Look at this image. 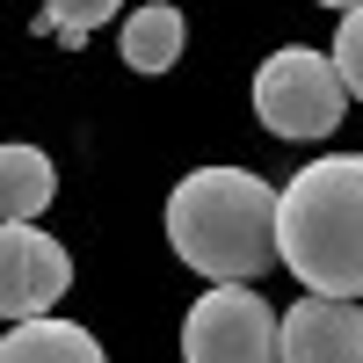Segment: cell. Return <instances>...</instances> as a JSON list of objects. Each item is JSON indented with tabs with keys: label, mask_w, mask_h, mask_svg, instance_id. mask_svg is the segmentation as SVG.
Returning a JSON list of instances; mask_svg holds the SVG:
<instances>
[{
	"label": "cell",
	"mask_w": 363,
	"mask_h": 363,
	"mask_svg": "<svg viewBox=\"0 0 363 363\" xmlns=\"http://www.w3.org/2000/svg\"><path fill=\"white\" fill-rule=\"evenodd\" d=\"M277 255L306 291L363 298V153H320L284 182Z\"/></svg>",
	"instance_id": "obj_2"
},
{
	"label": "cell",
	"mask_w": 363,
	"mask_h": 363,
	"mask_svg": "<svg viewBox=\"0 0 363 363\" xmlns=\"http://www.w3.org/2000/svg\"><path fill=\"white\" fill-rule=\"evenodd\" d=\"M277 349H284V363H363V313H356V298L306 291L284 313Z\"/></svg>",
	"instance_id": "obj_6"
},
{
	"label": "cell",
	"mask_w": 363,
	"mask_h": 363,
	"mask_svg": "<svg viewBox=\"0 0 363 363\" xmlns=\"http://www.w3.org/2000/svg\"><path fill=\"white\" fill-rule=\"evenodd\" d=\"M73 284L66 247L44 225H0V320H44Z\"/></svg>",
	"instance_id": "obj_5"
},
{
	"label": "cell",
	"mask_w": 363,
	"mask_h": 363,
	"mask_svg": "<svg viewBox=\"0 0 363 363\" xmlns=\"http://www.w3.org/2000/svg\"><path fill=\"white\" fill-rule=\"evenodd\" d=\"M335 73L349 80V95H363V8H349L335 29Z\"/></svg>",
	"instance_id": "obj_11"
},
{
	"label": "cell",
	"mask_w": 363,
	"mask_h": 363,
	"mask_svg": "<svg viewBox=\"0 0 363 363\" xmlns=\"http://www.w3.org/2000/svg\"><path fill=\"white\" fill-rule=\"evenodd\" d=\"M255 116L277 138H335L349 116V80L335 73L327 51L284 44L255 66Z\"/></svg>",
	"instance_id": "obj_3"
},
{
	"label": "cell",
	"mask_w": 363,
	"mask_h": 363,
	"mask_svg": "<svg viewBox=\"0 0 363 363\" xmlns=\"http://www.w3.org/2000/svg\"><path fill=\"white\" fill-rule=\"evenodd\" d=\"M167 240L174 255L211 284H255L277 269V189L247 167H196L167 196Z\"/></svg>",
	"instance_id": "obj_1"
},
{
	"label": "cell",
	"mask_w": 363,
	"mask_h": 363,
	"mask_svg": "<svg viewBox=\"0 0 363 363\" xmlns=\"http://www.w3.org/2000/svg\"><path fill=\"white\" fill-rule=\"evenodd\" d=\"M124 8V0H44V15H37V29H51L58 44L66 51H80L87 37H95V29Z\"/></svg>",
	"instance_id": "obj_10"
},
{
	"label": "cell",
	"mask_w": 363,
	"mask_h": 363,
	"mask_svg": "<svg viewBox=\"0 0 363 363\" xmlns=\"http://www.w3.org/2000/svg\"><path fill=\"white\" fill-rule=\"evenodd\" d=\"M58 196V167L37 145H0V225H37Z\"/></svg>",
	"instance_id": "obj_7"
},
{
	"label": "cell",
	"mask_w": 363,
	"mask_h": 363,
	"mask_svg": "<svg viewBox=\"0 0 363 363\" xmlns=\"http://www.w3.org/2000/svg\"><path fill=\"white\" fill-rule=\"evenodd\" d=\"M182 58V8L153 0V8H131L124 22V66L131 73H167Z\"/></svg>",
	"instance_id": "obj_9"
},
{
	"label": "cell",
	"mask_w": 363,
	"mask_h": 363,
	"mask_svg": "<svg viewBox=\"0 0 363 363\" xmlns=\"http://www.w3.org/2000/svg\"><path fill=\"white\" fill-rule=\"evenodd\" d=\"M284 320L255 298V284H211L182 320V363H284Z\"/></svg>",
	"instance_id": "obj_4"
},
{
	"label": "cell",
	"mask_w": 363,
	"mask_h": 363,
	"mask_svg": "<svg viewBox=\"0 0 363 363\" xmlns=\"http://www.w3.org/2000/svg\"><path fill=\"white\" fill-rule=\"evenodd\" d=\"M0 363H109V356L73 320H22L0 335Z\"/></svg>",
	"instance_id": "obj_8"
},
{
	"label": "cell",
	"mask_w": 363,
	"mask_h": 363,
	"mask_svg": "<svg viewBox=\"0 0 363 363\" xmlns=\"http://www.w3.org/2000/svg\"><path fill=\"white\" fill-rule=\"evenodd\" d=\"M320 8H342V15H349V8H363V0H320Z\"/></svg>",
	"instance_id": "obj_12"
}]
</instances>
